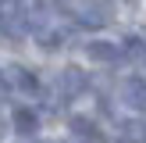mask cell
<instances>
[{
  "label": "cell",
  "mask_w": 146,
  "mask_h": 143,
  "mask_svg": "<svg viewBox=\"0 0 146 143\" xmlns=\"http://www.w3.org/2000/svg\"><path fill=\"white\" fill-rule=\"evenodd\" d=\"M121 97H125V104H128V107L146 111V82H143V79H125V86H121Z\"/></svg>",
  "instance_id": "obj_4"
},
{
  "label": "cell",
  "mask_w": 146,
  "mask_h": 143,
  "mask_svg": "<svg viewBox=\"0 0 146 143\" xmlns=\"http://www.w3.org/2000/svg\"><path fill=\"white\" fill-rule=\"evenodd\" d=\"M75 21L82 29H100V25H107V7L96 4V0H82L75 7Z\"/></svg>",
  "instance_id": "obj_1"
},
{
  "label": "cell",
  "mask_w": 146,
  "mask_h": 143,
  "mask_svg": "<svg viewBox=\"0 0 146 143\" xmlns=\"http://www.w3.org/2000/svg\"><path fill=\"white\" fill-rule=\"evenodd\" d=\"M118 140L121 143H146V122L139 118H128L118 125Z\"/></svg>",
  "instance_id": "obj_5"
},
{
  "label": "cell",
  "mask_w": 146,
  "mask_h": 143,
  "mask_svg": "<svg viewBox=\"0 0 146 143\" xmlns=\"http://www.w3.org/2000/svg\"><path fill=\"white\" fill-rule=\"evenodd\" d=\"M7 129H11V122H7V118H4V111H0V136H4Z\"/></svg>",
  "instance_id": "obj_11"
},
{
  "label": "cell",
  "mask_w": 146,
  "mask_h": 143,
  "mask_svg": "<svg viewBox=\"0 0 146 143\" xmlns=\"http://www.w3.org/2000/svg\"><path fill=\"white\" fill-rule=\"evenodd\" d=\"M11 79H14V86H18V90H25V93H39V79H36L29 68H14Z\"/></svg>",
  "instance_id": "obj_8"
},
{
  "label": "cell",
  "mask_w": 146,
  "mask_h": 143,
  "mask_svg": "<svg viewBox=\"0 0 146 143\" xmlns=\"http://www.w3.org/2000/svg\"><path fill=\"white\" fill-rule=\"evenodd\" d=\"M7 93H11V82H7V79H4V72H0V97H7Z\"/></svg>",
  "instance_id": "obj_10"
},
{
  "label": "cell",
  "mask_w": 146,
  "mask_h": 143,
  "mask_svg": "<svg viewBox=\"0 0 146 143\" xmlns=\"http://www.w3.org/2000/svg\"><path fill=\"white\" fill-rule=\"evenodd\" d=\"M86 86H89V79H86L82 68H64L61 75H57V90H61L64 97H78Z\"/></svg>",
  "instance_id": "obj_2"
},
{
  "label": "cell",
  "mask_w": 146,
  "mask_h": 143,
  "mask_svg": "<svg viewBox=\"0 0 146 143\" xmlns=\"http://www.w3.org/2000/svg\"><path fill=\"white\" fill-rule=\"evenodd\" d=\"M86 54H89L93 61H100V64H114V61H121V43L93 39V43H86Z\"/></svg>",
  "instance_id": "obj_3"
},
{
  "label": "cell",
  "mask_w": 146,
  "mask_h": 143,
  "mask_svg": "<svg viewBox=\"0 0 146 143\" xmlns=\"http://www.w3.org/2000/svg\"><path fill=\"white\" fill-rule=\"evenodd\" d=\"M71 132H75V136H82V140H104V136H100L96 132V125H93V122L89 118H82V114H75V118H71Z\"/></svg>",
  "instance_id": "obj_7"
},
{
  "label": "cell",
  "mask_w": 146,
  "mask_h": 143,
  "mask_svg": "<svg viewBox=\"0 0 146 143\" xmlns=\"http://www.w3.org/2000/svg\"><path fill=\"white\" fill-rule=\"evenodd\" d=\"M11 122H14V129H18L21 136H32L36 129H39V114H36V111H29V107H18Z\"/></svg>",
  "instance_id": "obj_6"
},
{
  "label": "cell",
  "mask_w": 146,
  "mask_h": 143,
  "mask_svg": "<svg viewBox=\"0 0 146 143\" xmlns=\"http://www.w3.org/2000/svg\"><path fill=\"white\" fill-rule=\"evenodd\" d=\"M121 54L132 57V61H146V43L139 39V36H128V39L121 43Z\"/></svg>",
  "instance_id": "obj_9"
}]
</instances>
